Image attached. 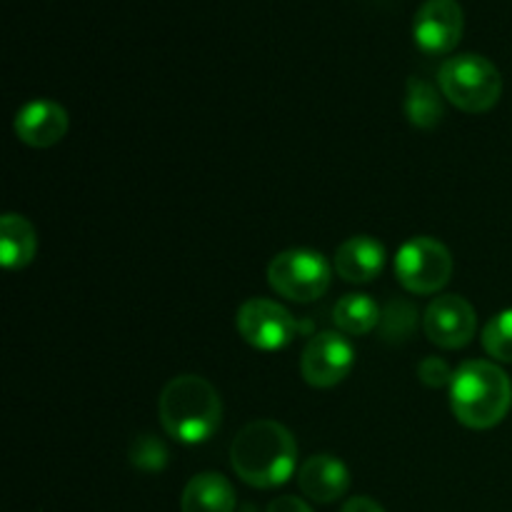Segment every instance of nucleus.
I'll use <instances>...</instances> for the list:
<instances>
[{"label": "nucleus", "mask_w": 512, "mask_h": 512, "mask_svg": "<svg viewBox=\"0 0 512 512\" xmlns=\"http://www.w3.org/2000/svg\"><path fill=\"white\" fill-rule=\"evenodd\" d=\"M333 280V268L315 250L293 248L275 255L268 265V283L293 303H315L323 298Z\"/></svg>", "instance_id": "nucleus-5"}, {"label": "nucleus", "mask_w": 512, "mask_h": 512, "mask_svg": "<svg viewBox=\"0 0 512 512\" xmlns=\"http://www.w3.org/2000/svg\"><path fill=\"white\" fill-rule=\"evenodd\" d=\"M235 488L220 473L190 478L180 498V512H235Z\"/></svg>", "instance_id": "nucleus-14"}, {"label": "nucleus", "mask_w": 512, "mask_h": 512, "mask_svg": "<svg viewBox=\"0 0 512 512\" xmlns=\"http://www.w3.org/2000/svg\"><path fill=\"white\" fill-rule=\"evenodd\" d=\"M235 325L245 343L253 345L255 350H265V353L288 348L298 335V323L290 310L268 298L245 300L240 305Z\"/></svg>", "instance_id": "nucleus-7"}, {"label": "nucleus", "mask_w": 512, "mask_h": 512, "mask_svg": "<svg viewBox=\"0 0 512 512\" xmlns=\"http://www.w3.org/2000/svg\"><path fill=\"white\" fill-rule=\"evenodd\" d=\"M355 363V350L340 333L325 330L308 340L300 358V373L313 388H333L343 383Z\"/></svg>", "instance_id": "nucleus-8"}, {"label": "nucleus", "mask_w": 512, "mask_h": 512, "mask_svg": "<svg viewBox=\"0 0 512 512\" xmlns=\"http://www.w3.org/2000/svg\"><path fill=\"white\" fill-rule=\"evenodd\" d=\"M405 115L420 130H430L443 120V100L440 93L423 78H410L405 90Z\"/></svg>", "instance_id": "nucleus-17"}, {"label": "nucleus", "mask_w": 512, "mask_h": 512, "mask_svg": "<svg viewBox=\"0 0 512 512\" xmlns=\"http://www.w3.org/2000/svg\"><path fill=\"white\" fill-rule=\"evenodd\" d=\"M333 323L345 335H368L378 328L380 308L370 295L348 293L335 303Z\"/></svg>", "instance_id": "nucleus-16"}, {"label": "nucleus", "mask_w": 512, "mask_h": 512, "mask_svg": "<svg viewBox=\"0 0 512 512\" xmlns=\"http://www.w3.org/2000/svg\"><path fill=\"white\" fill-rule=\"evenodd\" d=\"M158 415L170 438L198 445L218 433L223 423V400L200 375H178L160 393Z\"/></svg>", "instance_id": "nucleus-2"}, {"label": "nucleus", "mask_w": 512, "mask_h": 512, "mask_svg": "<svg viewBox=\"0 0 512 512\" xmlns=\"http://www.w3.org/2000/svg\"><path fill=\"white\" fill-rule=\"evenodd\" d=\"M418 375L428 388H445V385L453 383L455 370H450V365L440 358H425L418 365Z\"/></svg>", "instance_id": "nucleus-20"}, {"label": "nucleus", "mask_w": 512, "mask_h": 512, "mask_svg": "<svg viewBox=\"0 0 512 512\" xmlns=\"http://www.w3.org/2000/svg\"><path fill=\"white\" fill-rule=\"evenodd\" d=\"M465 15L458 0H425L413 20V38L420 50L445 55L463 38Z\"/></svg>", "instance_id": "nucleus-10"}, {"label": "nucleus", "mask_w": 512, "mask_h": 512, "mask_svg": "<svg viewBox=\"0 0 512 512\" xmlns=\"http://www.w3.org/2000/svg\"><path fill=\"white\" fill-rule=\"evenodd\" d=\"M385 268V248L373 235H353L335 250V273L348 283H373Z\"/></svg>", "instance_id": "nucleus-13"}, {"label": "nucleus", "mask_w": 512, "mask_h": 512, "mask_svg": "<svg viewBox=\"0 0 512 512\" xmlns=\"http://www.w3.org/2000/svg\"><path fill=\"white\" fill-rule=\"evenodd\" d=\"M130 458H133V465L140 470H163L165 463H168V450L160 443L155 435H143V438L135 440L133 450H130Z\"/></svg>", "instance_id": "nucleus-19"}, {"label": "nucleus", "mask_w": 512, "mask_h": 512, "mask_svg": "<svg viewBox=\"0 0 512 512\" xmlns=\"http://www.w3.org/2000/svg\"><path fill=\"white\" fill-rule=\"evenodd\" d=\"M423 330L433 345L443 350H460L473 343L478 333L475 308L460 295H440L423 315Z\"/></svg>", "instance_id": "nucleus-9"}, {"label": "nucleus", "mask_w": 512, "mask_h": 512, "mask_svg": "<svg viewBox=\"0 0 512 512\" xmlns=\"http://www.w3.org/2000/svg\"><path fill=\"white\" fill-rule=\"evenodd\" d=\"M450 405L470 430H490L508 418L512 408V383L500 365L490 360H468L450 383Z\"/></svg>", "instance_id": "nucleus-3"}, {"label": "nucleus", "mask_w": 512, "mask_h": 512, "mask_svg": "<svg viewBox=\"0 0 512 512\" xmlns=\"http://www.w3.org/2000/svg\"><path fill=\"white\" fill-rule=\"evenodd\" d=\"M395 275L408 293L435 295L450 283L453 255L440 240L428 235L410 238L395 255Z\"/></svg>", "instance_id": "nucleus-6"}, {"label": "nucleus", "mask_w": 512, "mask_h": 512, "mask_svg": "<svg viewBox=\"0 0 512 512\" xmlns=\"http://www.w3.org/2000/svg\"><path fill=\"white\" fill-rule=\"evenodd\" d=\"M38 253V235L28 218L5 213L0 218V260L8 270H23Z\"/></svg>", "instance_id": "nucleus-15"}, {"label": "nucleus", "mask_w": 512, "mask_h": 512, "mask_svg": "<svg viewBox=\"0 0 512 512\" xmlns=\"http://www.w3.org/2000/svg\"><path fill=\"white\" fill-rule=\"evenodd\" d=\"M230 463L250 488H280L298 468V443L278 420H253L235 435Z\"/></svg>", "instance_id": "nucleus-1"}, {"label": "nucleus", "mask_w": 512, "mask_h": 512, "mask_svg": "<svg viewBox=\"0 0 512 512\" xmlns=\"http://www.w3.org/2000/svg\"><path fill=\"white\" fill-rule=\"evenodd\" d=\"M483 348L498 363H512V308L488 320L483 328Z\"/></svg>", "instance_id": "nucleus-18"}, {"label": "nucleus", "mask_w": 512, "mask_h": 512, "mask_svg": "<svg viewBox=\"0 0 512 512\" xmlns=\"http://www.w3.org/2000/svg\"><path fill=\"white\" fill-rule=\"evenodd\" d=\"M340 512H385V510L383 505L375 503V500L368 498V495H358V498H350Z\"/></svg>", "instance_id": "nucleus-22"}, {"label": "nucleus", "mask_w": 512, "mask_h": 512, "mask_svg": "<svg viewBox=\"0 0 512 512\" xmlns=\"http://www.w3.org/2000/svg\"><path fill=\"white\" fill-rule=\"evenodd\" d=\"M265 512H313V508L295 495H283V498H275Z\"/></svg>", "instance_id": "nucleus-21"}, {"label": "nucleus", "mask_w": 512, "mask_h": 512, "mask_svg": "<svg viewBox=\"0 0 512 512\" xmlns=\"http://www.w3.org/2000/svg\"><path fill=\"white\" fill-rule=\"evenodd\" d=\"M298 485L305 498L330 505L343 498L350 488L348 465L328 453L313 455L298 470Z\"/></svg>", "instance_id": "nucleus-12"}, {"label": "nucleus", "mask_w": 512, "mask_h": 512, "mask_svg": "<svg viewBox=\"0 0 512 512\" xmlns=\"http://www.w3.org/2000/svg\"><path fill=\"white\" fill-rule=\"evenodd\" d=\"M440 93L463 113H488L503 95V75L488 58L475 53L453 55L440 65Z\"/></svg>", "instance_id": "nucleus-4"}, {"label": "nucleus", "mask_w": 512, "mask_h": 512, "mask_svg": "<svg viewBox=\"0 0 512 512\" xmlns=\"http://www.w3.org/2000/svg\"><path fill=\"white\" fill-rule=\"evenodd\" d=\"M15 135L30 148H53L68 133V113L53 100H33L15 115Z\"/></svg>", "instance_id": "nucleus-11"}]
</instances>
